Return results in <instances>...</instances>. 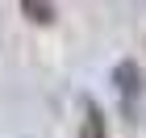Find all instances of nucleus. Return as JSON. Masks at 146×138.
<instances>
[{"mask_svg": "<svg viewBox=\"0 0 146 138\" xmlns=\"http://www.w3.org/2000/svg\"><path fill=\"white\" fill-rule=\"evenodd\" d=\"M113 88H117V101H121V117L125 121H138L142 117V96H146V75L138 59H121L113 67Z\"/></svg>", "mask_w": 146, "mask_h": 138, "instance_id": "f257e3e1", "label": "nucleus"}, {"mask_svg": "<svg viewBox=\"0 0 146 138\" xmlns=\"http://www.w3.org/2000/svg\"><path fill=\"white\" fill-rule=\"evenodd\" d=\"M79 138H109V121H104V113H100V105H96V101H88V105H84Z\"/></svg>", "mask_w": 146, "mask_h": 138, "instance_id": "f03ea898", "label": "nucleus"}, {"mask_svg": "<svg viewBox=\"0 0 146 138\" xmlns=\"http://www.w3.org/2000/svg\"><path fill=\"white\" fill-rule=\"evenodd\" d=\"M17 9H21V17H29L34 25H54V21H58V9L46 4V0H21Z\"/></svg>", "mask_w": 146, "mask_h": 138, "instance_id": "7ed1b4c3", "label": "nucleus"}]
</instances>
